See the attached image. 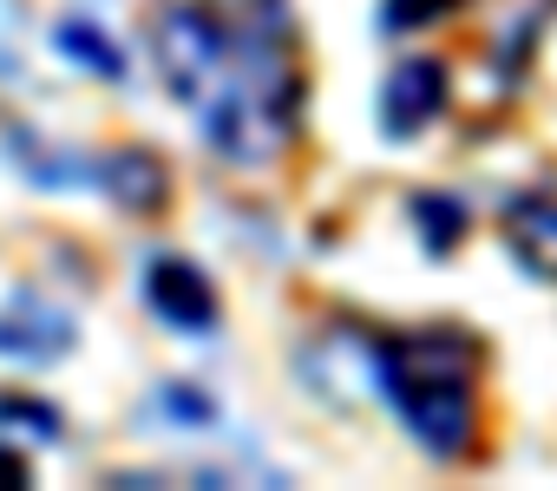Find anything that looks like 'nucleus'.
I'll return each mask as SVG.
<instances>
[{"label":"nucleus","mask_w":557,"mask_h":491,"mask_svg":"<svg viewBox=\"0 0 557 491\" xmlns=\"http://www.w3.org/2000/svg\"><path fill=\"white\" fill-rule=\"evenodd\" d=\"M151 60L164 92L190 112L197 138L223 164L256 171L296 144L309 79L283 8L177 0L151 21Z\"/></svg>","instance_id":"obj_1"},{"label":"nucleus","mask_w":557,"mask_h":491,"mask_svg":"<svg viewBox=\"0 0 557 491\" xmlns=\"http://www.w3.org/2000/svg\"><path fill=\"white\" fill-rule=\"evenodd\" d=\"M368 367L394 419L433 452L459 458L479 432V341L459 328H400L368 341Z\"/></svg>","instance_id":"obj_2"},{"label":"nucleus","mask_w":557,"mask_h":491,"mask_svg":"<svg viewBox=\"0 0 557 491\" xmlns=\"http://www.w3.org/2000/svg\"><path fill=\"white\" fill-rule=\"evenodd\" d=\"M73 341H79V328H73V315L60 302H47L34 289H21V295L0 302V361L47 367V361L73 354Z\"/></svg>","instance_id":"obj_3"},{"label":"nucleus","mask_w":557,"mask_h":491,"mask_svg":"<svg viewBox=\"0 0 557 491\" xmlns=\"http://www.w3.org/2000/svg\"><path fill=\"white\" fill-rule=\"evenodd\" d=\"M145 309L177 335H216V315H223L210 276L184 256H151L145 263Z\"/></svg>","instance_id":"obj_4"},{"label":"nucleus","mask_w":557,"mask_h":491,"mask_svg":"<svg viewBox=\"0 0 557 491\" xmlns=\"http://www.w3.org/2000/svg\"><path fill=\"white\" fill-rule=\"evenodd\" d=\"M446 99H453L446 60H400L387 73V86H381V131L387 138H413V131H426L446 112Z\"/></svg>","instance_id":"obj_5"},{"label":"nucleus","mask_w":557,"mask_h":491,"mask_svg":"<svg viewBox=\"0 0 557 491\" xmlns=\"http://www.w3.org/2000/svg\"><path fill=\"white\" fill-rule=\"evenodd\" d=\"M505 250L531 282H557V190H518L505 203Z\"/></svg>","instance_id":"obj_6"},{"label":"nucleus","mask_w":557,"mask_h":491,"mask_svg":"<svg viewBox=\"0 0 557 491\" xmlns=\"http://www.w3.org/2000/svg\"><path fill=\"white\" fill-rule=\"evenodd\" d=\"M99 184H106L125 210H158V203H164V171H158L151 151H119V158H106Z\"/></svg>","instance_id":"obj_7"},{"label":"nucleus","mask_w":557,"mask_h":491,"mask_svg":"<svg viewBox=\"0 0 557 491\" xmlns=\"http://www.w3.org/2000/svg\"><path fill=\"white\" fill-rule=\"evenodd\" d=\"M413 216H420V242L433 256H446L453 242L466 236V203L459 197H440V190H420L413 197Z\"/></svg>","instance_id":"obj_8"},{"label":"nucleus","mask_w":557,"mask_h":491,"mask_svg":"<svg viewBox=\"0 0 557 491\" xmlns=\"http://www.w3.org/2000/svg\"><path fill=\"white\" fill-rule=\"evenodd\" d=\"M60 47H66L86 73H99V79H125V60H119V47H112L99 27H86V21H60Z\"/></svg>","instance_id":"obj_9"},{"label":"nucleus","mask_w":557,"mask_h":491,"mask_svg":"<svg viewBox=\"0 0 557 491\" xmlns=\"http://www.w3.org/2000/svg\"><path fill=\"white\" fill-rule=\"evenodd\" d=\"M34 426L40 439H60V413L53 406H40V400H14V393H0V426Z\"/></svg>","instance_id":"obj_10"},{"label":"nucleus","mask_w":557,"mask_h":491,"mask_svg":"<svg viewBox=\"0 0 557 491\" xmlns=\"http://www.w3.org/2000/svg\"><path fill=\"white\" fill-rule=\"evenodd\" d=\"M446 8H459V0H387L381 27H387V34H400V27H426V21H440Z\"/></svg>","instance_id":"obj_11"},{"label":"nucleus","mask_w":557,"mask_h":491,"mask_svg":"<svg viewBox=\"0 0 557 491\" xmlns=\"http://www.w3.org/2000/svg\"><path fill=\"white\" fill-rule=\"evenodd\" d=\"M27 478H34L27 452H14V445H0V484H27Z\"/></svg>","instance_id":"obj_12"}]
</instances>
